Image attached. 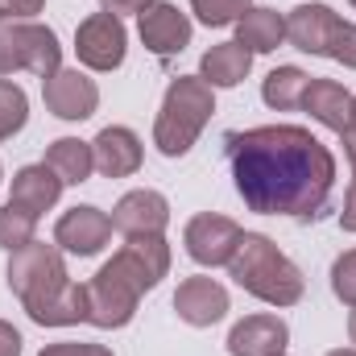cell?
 Returning a JSON list of instances; mask_svg holds the SVG:
<instances>
[{
  "label": "cell",
  "mask_w": 356,
  "mask_h": 356,
  "mask_svg": "<svg viewBox=\"0 0 356 356\" xmlns=\"http://www.w3.org/2000/svg\"><path fill=\"white\" fill-rule=\"evenodd\" d=\"M236 195L257 216L315 220L336 186V154L302 124H257L224 137Z\"/></svg>",
  "instance_id": "1"
},
{
  "label": "cell",
  "mask_w": 356,
  "mask_h": 356,
  "mask_svg": "<svg viewBox=\"0 0 356 356\" xmlns=\"http://www.w3.org/2000/svg\"><path fill=\"white\" fill-rule=\"evenodd\" d=\"M228 273L245 294L261 298L269 307H294L307 294L302 269L294 266L266 232H241V245L228 261Z\"/></svg>",
  "instance_id": "2"
},
{
  "label": "cell",
  "mask_w": 356,
  "mask_h": 356,
  "mask_svg": "<svg viewBox=\"0 0 356 356\" xmlns=\"http://www.w3.org/2000/svg\"><path fill=\"white\" fill-rule=\"evenodd\" d=\"M216 112V88H207L199 75H178L162 95V108L154 116V145L162 158H182L199 141Z\"/></svg>",
  "instance_id": "3"
},
{
  "label": "cell",
  "mask_w": 356,
  "mask_h": 356,
  "mask_svg": "<svg viewBox=\"0 0 356 356\" xmlns=\"http://www.w3.org/2000/svg\"><path fill=\"white\" fill-rule=\"evenodd\" d=\"M63 67L58 33L42 21H4L0 25V79L17 71H33L38 79H50Z\"/></svg>",
  "instance_id": "4"
},
{
  "label": "cell",
  "mask_w": 356,
  "mask_h": 356,
  "mask_svg": "<svg viewBox=\"0 0 356 356\" xmlns=\"http://www.w3.org/2000/svg\"><path fill=\"white\" fill-rule=\"evenodd\" d=\"M8 290L21 298V307L46 298L50 290H58L71 273H67V261H63V249L58 245H46V241H29L21 245L17 253H8Z\"/></svg>",
  "instance_id": "5"
},
{
  "label": "cell",
  "mask_w": 356,
  "mask_h": 356,
  "mask_svg": "<svg viewBox=\"0 0 356 356\" xmlns=\"http://www.w3.org/2000/svg\"><path fill=\"white\" fill-rule=\"evenodd\" d=\"M137 302H141V290L112 261H104L99 273L88 282V323L104 327V332L129 327L133 315H137Z\"/></svg>",
  "instance_id": "6"
},
{
  "label": "cell",
  "mask_w": 356,
  "mask_h": 356,
  "mask_svg": "<svg viewBox=\"0 0 356 356\" xmlns=\"http://www.w3.org/2000/svg\"><path fill=\"white\" fill-rule=\"evenodd\" d=\"M75 54H79V63L88 71H99V75L116 71L124 63V54H129V29H124V21L112 17V13H104V8L83 17L79 29H75Z\"/></svg>",
  "instance_id": "7"
},
{
  "label": "cell",
  "mask_w": 356,
  "mask_h": 356,
  "mask_svg": "<svg viewBox=\"0 0 356 356\" xmlns=\"http://www.w3.org/2000/svg\"><path fill=\"white\" fill-rule=\"evenodd\" d=\"M241 224L232 216H220V211H199L186 220L182 228V245H186V257L203 269H216V266H228L236 245H241Z\"/></svg>",
  "instance_id": "8"
},
{
  "label": "cell",
  "mask_w": 356,
  "mask_h": 356,
  "mask_svg": "<svg viewBox=\"0 0 356 356\" xmlns=\"http://www.w3.org/2000/svg\"><path fill=\"white\" fill-rule=\"evenodd\" d=\"M137 33H141V46L158 58H175L191 46V17L178 13V4L170 0H149L141 13H137Z\"/></svg>",
  "instance_id": "9"
},
{
  "label": "cell",
  "mask_w": 356,
  "mask_h": 356,
  "mask_svg": "<svg viewBox=\"0 0 356 356\" xmlns=\"http://www.w3.org/2000/svg\"><path fill=\"white\" fill-rule=\"evenodd\" d=\"M42 99L58 120H88L99 108V88L88 71L79 67H58L50 79H42Z\"/></svg>",
  "instance_id": "10"
},
{
  "label": "cell",
  "mask_w": 356,
  "mask_h": 356,
  "mask_svg": "<svg viewBox=\"0 0 356 356\" xmlns=\"http://www.w3.org/2000/svg\"><path fill=\"white\" fill-rule=\"evenodd\" d=\"M112 241V216L99 211L95 203H79L58 216L54 224V245L71 257H95Z\"/></svg>",
  "instance_id": "11"
},
{
  "label": "cell",
  "mask_w": 356,
  "mask_h": 356,
  "mask_svg": "<svg viewBox=\"0 0 356 356\" xmlns=\"http://www.w3.org/2000/svg\"><path fill=\"white\" fill-rule=\"evenodd\" d=\"M112 266L120 269L141 294H149L170 273V245H166V236H124Z\"/></svg>",
  "instance_id": "12"
},
{
  "label": "cell",
  "mask_w": 356,
  "mask_h": 356,
  "mask_svg": "<svg viewBox=\"0 0 356 356\" xmlns=\"http://www.w3.org/2000/svg\"><path fill=\"white\" fill-rule=\"evenodd\" d=\"M340 21H344V17H340L332 4H294V8L286 13V42H290L294 50H302V54L327 58Z\"/></svg>",
  "instance_id": "13"
},
{
  "label": "cell",
  "mask_w": 356,
  "mask_h": 356,
  "mask_svg": "<svg viewBox=\"0 0 356 356\" xmlns=\"http://www.w3.org/2000/svg\"><path fill=\"white\" fill-rule=\"evenodd\" d=\"M170 224V203L162 191H129L112 207V228L124 236H162Z\"/></svg>",
  "instance_id": "14"
},
{
  "label": "cell",
  "mask_w": 356,
  "mask_h": 356,
  "mask_svg": "<svg viewBox=\"0 0 356 356\" xmlns=\"http://www.w3.org/2000/svg\"><path fill=\"white\" fill-rule=\"evenodd\" d=\"M228 307H232L228 290L216 277H203V273L178 282L175 290V311L186 327H211V323H220L228 315Z\"/></svg>",
  "instance_id": "15"
},
{
  "label": "cell",
  "mask_w": 356,
  "mask_h": 356,
  "mask_svg": "<svg viewBox=\"0 0 356 356\" xmlns=\"http://www.w3.org/2000/svg\"><path fill=\"white\" fill-rule=\"evenodd\" d=\"M91 154H95V170L104 178H129L141 170L145 162V149H141V137L124 124H108L95 133L91 141Z\"/></svg>",
  "instance_id": "16"
},
{
  "label": "cell",
  "mask_w": 356,
  "mask_h": 356,
  "mask_svg": "<svg viewBox=\"0 0 356 356\" xmlns=\"http://www.w3.org/2000/svg\"><path fill=\"white\" fill-rule=\"evenodd\" d=\"M290 344V327L277 315H245L228 332V353L232 356H282Z\"/></svg>",
  "instance_id": "17"
},
{
  "label": "cell",
  "mask_w": 356,
  "mask_h": 356,
  "mask_svg": "<svg viewBox=\"0 0 356 356\" xmlns=\"http://www.w3.org/2000/svg\"><path fill=\"white\" fill-rule=\"evenodd\" d=\"M25 315L42 327H75V323H88V282H75L67 277L58 290H50L46 298L29 302Z\"/></svg>",
  "instance_id": "18"
},
{
  "label": "cell",
  "mask_w": 356,
  "mask_h": 356,
  "mask_svg": "<svg viewBox=\"0 0 356 356\" xmlns=\"http://www.w3.org/2000/svg\"><path fill=\"white\" fill-rule=\"evenodd\" d=\"M298 108L311 112V120L332 129V133H344L353 124V91L344 83H336V79H311Z\"/></svg>",
  "instance_id": "19"
},
{
  "label": "cell",
  "mask_w": 356,
  "mask_h": 356,
  "mask_svg": "<svg viewBox=\"0 0 356 356\" xmlns=\"http://www.w3.org/2000/svg\"><path fill=\"white\" fill-rule=\"evenodd\" d=\"M63 186H67V182L54 175L46 162H38V166H21V170L13 175L8 203H17V207L33 211V216L42 220V211H50V207L63 199Z\"/></svg>",
  "instance_id": "20"
},
{
  "label": "cell",
  "mask_w": 356,
  "mask_h": 356,
  "mask_svg": "<svg viewBox=\"0 0 356 356\" xmlns=\"http://www.w3.org/2000/svg\"><path fill=\"white\" fill-rule=\"evenodd\" d=\"M249 71H253V54L241 42H220L199 58V79L207 88H236L249 79Z\"/></svg>",
  "instance_id": "21"
},
{
  "label": "cell",
  "mask_w": 356,
  "mask_h": 356,
  "mask_svg": "<svg viewBox=\"0 0 356 356\" xmlns=\"http://www.w3.org/2000/svg\"><path fill=\"white\" fill-rule=\"evenodd\" d=\"M236 42L249 54H273L286 42V17L277 8H249L236 21Z\"/></svg>",
  "instance_id": "22"
},
{
  "label": "cell",
  "mask_w": 356,
  "mask_h": 356,
  "mask_svg": "<svg viewBox=\"0 0 356 356\" xmlns=\"http://www.w3.org/2000/svg\"><path fill=\"white\" fill-rule=\"evenodd\" d=\"M46 166L63 178L67 186L88 182L91 170H95L91 141H79V137H58V141H50V149H46Z\"/></svg>",
  "instance_id": "23"
},
{
  "label": "cell",
  "mask_w": 356,
  "mask_h": 356,
  "mask_svg": "<svg viewBox=\"0 0 356 356\" xmlns=\"http://www.w3.org/2000/svg\"><path fill=\"white\" fill-rule=\"evenodd\" d=\"M311 83V75L302 67H273L266 79H261V99H266L273 112H290L302 104V91Z\"/></svg>",
  "instance_id": "24"
},
{
  "label": "cell",
  "mask_w": 356,
  "mask_h": 356,
  "mask_svg": "<svg viewBox=\"0 0 356 356\" xmlns=\"http://www.w3.org/2000/svg\"><path fill=\"white\" fill-rule=\"evenodd\" d=\"M25 120H29V95H25V88L13 83V79H0V141L17 137L25 129Z\"/></svg>",
  "instance_id": "25"
},
{
  "label": "cell",
  "mask_w": 356,
  "mask_h": 356,
  "mask_svg": "<svg viewBox=\"0 0 356 356\" xmlns=\"http://www.w3.org/2000/svg\"><path fill=\"white\" fill-rule=\"evenodd\" d=\"M33 232H38V216H33V211H25V207H17V203H4V207H0V249L17 253L21 245L33 241Z\"/></svg>",
  "instance_id": "26"
},
{
  "label": "cell",
  "mask_w": 356,
  "mask_h": 356,
  "mask_svg": "<svg viewBox=\"0 0 356 356\" xmlns=\"http://www.w3.org/2000/svg\"><path fill=\"white\" fill-rule=\"evenodd\" d=\"M249 8H253V0H191V13H195L207 29L236 25Z\"/></svg>",
  "instance_id": "27"
},
{
  "label": "cell",
  "mask_w": 356,
  "mask_h": 356,
  "mask_svg": "<svg viewBox=\"0 0 356 356\" xmlns=\"http://www.w3.org/2000/svg\"><path fill=\"white\" fill-rule=\"evenodd\" d=\"M332 294L344 302V307H356V249L340 253L332 261Z\"/></svg>",
  "instance_id": "28"
},
{
  "label": "cell",
  "mask_w": 356,
  "mask_h": 356,
  "mask_svg": "<svg viewBox=\"0 0 356 356\" xmlns=\"http://www.w3.org/2000/svg\"><path fill=\"white\" fill-rule=\"evenodd\" d=\"M327 58H336L340 67L356 71V21H340V29H336V38H332Z\"/></svg>",
  "instance_id": "29"
},
{
  "label": "cell",
  "mask_w": 356,
  "mask_h": 356,
  "mask_svg": "<svg viewBox=\"0 0 356 356\" xmlns=\"http://www.w3.org/2000/svg\"><path fill=\"white\" fill-rule=\"evenodd\" d=\"M46 13V0H0V25L4 21H38Z\"/></svg>",
  "instance_id": "30"
},
{
  "label": "cell",
  "mask_w": 356,
  "mask_h": 356,
  "mask_svg": "<svg viewBox=\"0 0 356 356\" xmlns=\"http://www.w3.org/2000/svg\"><path fill=\"white\" fill-rule=\"evenodd\" d=\"M38 356H112L104 344H46Z\"/></svg>",
  "instance_id": "31"
},
{
  "label": "cell",
  "mask_w": 356,
  "mask_h": 356,
  "mask_svg": "<svg viewBox=\"0 0 356 356\" xmlns=\"http://www.w3.org/2000/svg\"><path fill=\"white\" fill-rule=\"evenodd\" d=\"M21 332L8 323V319H0V356H21Z\"/></svg>",
  "instance_id": "32"
},
{
  "label": "cell",
  "mask_w": 356,
  "mask_h": 356,
  "mask_svg": "<svg viewBox=\"0 0 356 356\" xmlns=\"http://www.w3.org/2000/svg\"><path fill=\"white\" fill-rule=\"evenodd\" d=\"M149 0H99V8L104 13H112V17H129V13H141Z\"/></svg>",
  "instance_id": "33"
},
{
  "label": "cell",
  "mask_w": 356,
  "mask_h": 356,
  "mask_svg": "<svg viewBox=\"0 0 356 356\" xmlns=\"http://www.w3.org/2000/svg\"><path fill=\"white\" fill-rule=\"evenodd\" d=\"M340 228H344V232H356V182H348L344 211H340Z\"/></svg>",
  "instance_id": "34"
},
{
  "label": "cell",
  "mask_w": 356,
  "mask_h": 356,
  "mask_svg": "<svg viewBox=\"0 0 356 356\" xmlns=\"http://www.w3.org/2000/svg\"><path fill=\"white\" fill-rule=\"evenodd\" d=\"M340 141H344V154H348V166H353V182H356V133H353V129H344V133H340Z\"/></svg>",
  "instance_id": "35"
},
{
  "label": "cell",
  "mask_w": 356,
  "mask_h": 356,
  "mask_svg": "<svg viewBox=\"0 0 356 356\" xmlns=\"http://www.w3.org/2000/svg\"><path fill=\"white\" fill-rule=\"evenodd\" d=\"M348 336H353V344H356V307H353V319H348Z\"/></svg>",
  "instance_id": "36"
},
{
  "label": "cell",
  "mask_w": 356,
  "mask_h": 356,
  "mask_svg": "<svg viewBox=\"0 0 356 356\" xmlns=\"http://www.w3.org/2000/svg\"><path fill=\"white\" fill-rule=\"evenodd\" d=\"M327 356H356V348H336V353H327Z\"/></svg>",
  "instance_id": "37"
},
{
  "label": "cell",
  "mask_w": 356,
  "mask_h": 356,
  "mask_svg": "<svg viewBox=\"0 0 356 356\" xmlns=\"http://www.w3.org/2000/svg\"><path fill=\"white\" fill-rule=\"evenodd\" d=\"M348 129L356 133V95H353V124H348Z\"/></svg>",
  "instance_id": "38"
},
{
  "label": "cell",
  "mask_w": 356,
  "mask_h": 356,
  "mask_svg": "<svg viewBox=\"0 0 356 356\" xmlns=\"http://www.w3.org/2000/svg\"><path fill=\"white\" fill-rule=\"evenodd\" d=\"M0 182H4V166H0Z\"/></svg>",
  "instance_id": "39"
},
{
  "label": "cell",
  "mask_w": 356,
  "mask_h": 356,
  "mask_svg": "<svg viewBox=\"0 0 356 356\" xmlns=\"http://www.w3.org/2000/svg\"><path fill=\"white\" fill-rule=\"evenodd\" d=\"M348 4H353V8H356V0H348Z\"/></svg>",
  "instance_id": "40"
},
{
  "label": "cell",
  "mask_w": 356,
  "mask_h": 356,
  "mask_svg": "<svg viewBox=\"0 0 356 356\" xmlns=\"http://www.w3.org/2000/svg\"><path fill=\"white\" fill-rule=\"evenodd\" d=\"M282 356H286V353H282Z\"/></svg>",
  "instance_id": "41"
}]
</instances>
